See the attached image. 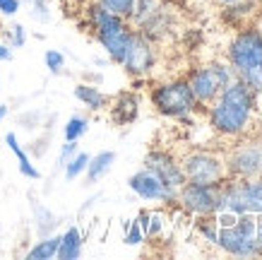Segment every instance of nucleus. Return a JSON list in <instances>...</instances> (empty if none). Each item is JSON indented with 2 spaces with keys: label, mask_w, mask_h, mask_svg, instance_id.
I'll return each instance as SVG.
<instances>
[{
  "label": "nucleus",
  "mask_w": 262,
  "mask_h": 260,
  "mask_svg": "<svg viewBox=\"0 0 262 260\" xmlns=\"http://www.w3.org/2000/svg\"><path fill=\"white\" fill-rule=\"evenodd\" d=\"M181 166L183 173H185V181L192 183H214V186H219V183L229 178L224 157L209 150H192L188 154H183Z\"/></svg>",
  "instance_id": "6e6552de"
},
{
  "label": "nucleus",
  "mask_w": 262,
  "mask_h": 260,
  "mask_svg": "<svg viewBox=\"0 0 262 260\" xmlns=\"http://www.w3.org/2000/svg\"><path fill=\"white\" fill-rule=\"evenodd\" d=\"M58 244H60V234H46L41 236L36 244L24 253L27 260H53L58 253Z\"/></svg>",
  "instance_id": "6ab92c4d"
},
{
  "label": "nucleus",
  "mask_w": 262,
  "mask_h": 260,
  "mask_svg": "<svg viewBox=\"0 0 262 260\" xmlns=\"http://www.w3.org/2000/svg\"><path fill=\"white\" fill-rule=\"evenodd\" d=\"M8 113H10V106L8 104H0V126H3V121L8 118Z\"/></svg>",
  "instance_id": "c9c22d12"
},
{
  "label": "nucleus",
  "mask_w": 262,
  "mask_h": 260,
  "mask_svg": "<svg viewBox=\"0 0 262 260\" xmlns=\"http://www.w3.org/2000/svg\"><path fill=\"white\" fill-rule=\"evenodd\" d=\"M255 238H257V248L262 255V214H257V229H255Z\"/></svg>",
  "instance_id": "72a5a7b5"
},
{
  "label": "nucleus",
  "mask_w": 262,
  "mask_h": 260,
  "mask_svg": "<svg viewBox=\"0 0 262 260\" xmlns=\"http://www.w3.org/2000/svg\"><path fill=\"white\" fill-rule=\"evenodd\" d=\"M89 157L92 154H87V152H75L68 162H65L63 166V173H65V178L68 181H77L80 176H84V171H87V164H89Z\"/></svg>",
  "instance_id": "5701e85b"
},
{
  "label": "nucleus",
  "mask_w": 262,
  "mask_h": 260,
  "mask_svg": "<svg viewBox=\"0 0 262 260\" xmlns=\"http://www.w3.org/2000/svg\"><path fill=\"white\" fill-rule=\"evenodd\" d=\"M226 171L233 178H262V135L248 133L236 137V142L224 154Z\"/></svg>",
  "instance_id": "0eeeda50"
},
{
  "label": "nucleus",
  "mask_w": 262,
  "mask_h": 260,
  "mask_svg": "<svg viewBox=\"0 0 262 260\" xmlns=\"http://www.w3.org/2000/svg\"><path fill=\"white\" fill-rule=\"evenodd\" d=\"M22 10V0H0V15L3 17H15Z\"/></svg>",
  "instance_id": "2f4dec72"
},
{
  "label": "nucleus",
  "mask_w": 262,
  "mask_h": 260,
  "mask_svg": "<svg viewBox=\"0 0 262 260\" xmlns=\"http://www.w3.org/2000/svg\"><path fill=\"white\" fill-rule=\"evenodd\" d=\"M255 133H260V135H262V104H260V109H257V121H255Z\"/></svg>",
  "instance_id": "f704fd0d"
},
{
  "label": "nucleus",
  "mask_w": 262,
  "mask_h": 260,
  "mask_svg": "<svg viewBox=\"0 0 262 260\" xmlns=\"http://www.w3.org/2000/svg\"><path fill=\"white\" fill-rule=\"evenodd\" d=\"M212 3L222 5V8H229V5H236V3H241V0H212Z\"/></svg>",
  "instance_id": "e433bc0d"
},
{
  "label": "nucleus",
  "mask_w": 262,
  "mask_h": 260,
  "mask_svg": "<svg viewBox=\"0 0 262 260\" xmlns=\"http://www.w3.org/2000/svg\"><path fill=\"white\" fill-rule=\"evenodd\" d=\"M108 109H111L113 123L130 126V123H135L137 116H140V96H137L135 92H120V94L108 104Z\"/></svg>",
  "instance_id": "4468645a"
},
{
  "label": "nucleus",
  "mask_w": 262,
  "mask_h": 260,
  "mask_svg": "<svg viewBox=\"0 0 262 260\" xmlns=\"http://www.w3.org/2000/svg\"><path fill=\"white\" fill-rule=\"evenodd\" d=\"M233 79H236V72L229 65V61H212V63L192 68L190 75L185 77V82L190 87L195 102L200 106H209L219 96L224 87H229Z\"/></svg>",
  "instance_id": "423d86ee"
},
{
  "label": "nucleus",
  "mask_w": 262,
  "mask_h": 260,
  "mask_svg": "<svg viewBox=\"0 0 262 260\" xmlns=\"http://www.w3.org/2000/svg\"><path fill=\"white\" fill-rule=\"evenodd\" d=\"M87 133H89V118H87V116L75 113V116H70V118L65 121V126H63V137H65V140L80 142Z\"/></svg>",
  "instance_id": "aec40b11"
},
{
  "label": "nucleus",
  "mask_w": 262,
  "mask_h": 260,
  "mask_svg": "<svg viewBox=\"0 0 262 260\" xmlns=\"http://www.w3.org/2000/svg\"><path fill=\"white\" fill-rule=\"evenodd\" d=\"M226 61L236 77L262 96V29L241 27L226 48Z\"/></svg>",
  "instance_id": "7ed1b4c3"
},
{
  "label": "nucleus",
  "mask_w": 262,
  "mask_h": 260,
  "mask_svg": "<svg viewBox=\"0 0 262 260\" xmlns=\"http://www.w3.org/2000/svg\"><path fill=\"white\" fill-rule=\"evenodd\" d=\"M99 5L106 8L108 12H113V15H118V17H123V19L130 22L133 10H135V0H99Z\"/></svg>",
  "instance_id": "a878e982"
},
{
  "label": "nucleus",
  "mask_w": 262,
  "mask_h": 260,
  "mask_svg": "<svg viewBox=\"0 0 262 260\" xmlns=\"http://www.w3.org/2000/svg\"><path fill=\"white\" fill-rule=\"evenodd\" d=\"M27 39H29V32H27V27H24V24L15 22V24H10L8 29H5V44H8L12 51H15V48H24Z\"/></svg>",
  "instance_id": "393cba45"
},
{
  "label": "nucleus",
  "mask_w": 262,
  "mask_h": 260,
  "mask_svg": "<svg viewBox=\"0 0 262 260\" xmlns=\"http://www.w3.org/2000/svg\"><path fill=\"white\" fill-rule=\"evenodd\" d=\"M22 3H29V0H22Z\"/></svg>",
  "instance_id": "4c0bfd02"
},
{
  "label": "nucleus",
  "mask_w": 262,
  "mask_h": 260,
  "mask_svg": "<svg viewBox=\"0 0 262 260\" xmlns=\"http://www.w3.org/2000/svg\"><path fill=\"white\" fill-rule=\"evenodd\" d=\"M113 164H116V152H111V150H103L99 154H94V157H89L87 171H84L87 181L99 183L101 178H106V173L113 169Z\"/></svg>",
  "instance_id": "a211bd4d"
},
{
  "label": "nucleus",
  "mask_w": 262,
  "mask_h": 260,
  "mask_svg": "<svg viewBox=\"0 0 262 260\" xmlns=\"http://www.w3.org/2000/svg\"><path fill=\"white\" fill-rule=\"evenodd\" d=\"M75 152H77V142L65 140L63 145H60V152H58V166L63 169V166H65V162H68V159H70L72 154H75Z\"/></svg>",
  "instance_id": "7c9ffc66"
},
{
  "label": "nucleus",
  "mask_w": 262,
  "mask_h": 260,
  "mask_svg": "<svg viewBox=\"0 0 262 260\" xmlns=\"http://www.w3.org/2000/svg\"><path fill=\"white\" fill-rule=\"evenodd\" d=\"M34 224H36L39 236H46V234H53V229H56V224H58V217L51 212L48 207L34 203Z\"/></svg>",
  "instance_id": "4be33fe9"
},
{
  "label": "nucleus",
  "mask_w": 262,
  "mask_h": 260,
  "mask_svg": "<svg viewBox=\"0 0 262 260\" xmlns=\"http://www.w3.org/2000/svg\"><path fill=\"white\" fill-rule=\"evenodd\" d=\"M12 48L8 46V44H5V41H0V63H10V61H12Z\"/></svg>",
  "instance_id": "473e14b6"
},
{
  "label": "nucleus",
  "mask_w": 262,
  "mask_h": 260,
  "mask_svg": "<svg viewBox=\"0 0 262 260\" xmlns=\"http://www.w3.org/2000/svg\"><path fill=\"white\" fill-rule=\"evenodd\" d=\"M164 0H135V10H133V17H130V24L137 27L140 22H144L147 17L159 8Z\"/></svg>",
  "instance_id": "bb28decb"
},
{
  "label": "nucleus",
  "mask_w": 262,
  "mask_h": 260,
  "mask_svg": "<svg viewBox=\"0 0 262 260\" xmlns=\"http://www.w3.org/2000/svg\"><path fill=\"white\" fill-rule=\"evenodd\" d=\"M257 109H260V94L236 77L207 106V123L216 135L236 140L248 133H255Z\"/></svg>",
  "instance_id": "f257e3e1"
},
{
  "label": "nucleus",
  "mask_w": 262,
  "mask_h": 260,
  "mask_svg": "<svg viewBox=\"0 0 262 260\" xmlns=\"http://www.w3.org/2000/svg\"><path fill=\"white\" fill-rule=\"evenodd\" d=\"M120 68L135 79H142L147 75H151V70L157 68V44L144 39L142 34L135 29L133 39H130V46H127L125 55H123Z\"/></svg>",
  "instance_id": "9b49d317"
},
{
  "label": "nucleus",
  "mask_w": 262,
  "mask_h": 260,
  "mask_svg": "<svg viewBox=\"0 0 262 260\" xmlns=\"http://www.w3.org/2000/svg\"><path fill=\"white\" fill-rule=\"evenodd\" d=\"M149 102L157 113L176 121H188L200 111V104L195 102L185 79H166L154 85L149 92Z\"/></svg>",
  "instance_id": "39448f33"
},
{
  "label": "nucleus",
  "mask_w": 262,
  "mask_h": 260,
  "mask_svg": "<svg viewBox=\"0 0 262 260\" xmlns=\"http://www.w3.org/2000/svg\"><path fill=\"white\" fill-rule=\"evenodd\" d=\"M137 32L142 34L144 39H149L151 44H161V41H166L173 36L176 32V15L173 10L168 8L166 3H161L159 8L154 10L144 22H140L135 27Z\"/></svg>",
  "instance_id": "ddd939ff"
},
{
  "label": "nucleus",
  "mask_w": 262,
  "mask_h": 260,
  "mask_svg": "<svg viewBox=\"0 0 262 260\" xmlns=\"http://www.w3.org/2000/svg\"><path fill=\"white\" fill-rule=\"evenodd\" d=\"M43 63H46L48 72L51 75H63L65 72V53L63 51H58V48H48L46 53H43Z\"/></svg>",
  "instance_id": "c85d7f7f"
},
{
  "label": "nucleus",
  "mask_w": 262,
  "mask_h": 260,
  "mask_svg": "<svg viewBox=\"0 0 262 260\" xmlns=\"http://www.w3.org/2000/svg\"><path fill=\"white\" fill-rule=\"evenodd\" d=\"M5 145H8L10 152L15 154L17 169H19V173H22L24 178H29V181H39V178H41V171L36 169L34 159L29 157V152H27L22 145H19V140H17L15 133H8V135H5Z\"/></svg>",
  "instance_id": "f3484780"
},
{
  "label": "nucleus",
  "mask_w": 262,
  "mask_h": 260,
  "mask_svg": "<svg viewBox=\"0 0 262 260\" xmlns=\"http://www.w3.org/2000/svg\"><path fill=\"white\" fill-rule=\"evenodd\" d=\"M72 94H75V99L89 111H103V109H108V104H111L108 94L101 92V89L96 85H92V82H80V85H75Z\"/></svg>",
  "instance_id": "dca6fc26"
},
{
  "label": "nucleus",
  "mask_w": 262,
  "mask_h": 260,
  "mask_svg": "<svg viewBox=\"0 0 262 260\" xmlns=\"http://www.w3.org/2000/svg\"><path fill=\"white\" fill-rule=\"evenodd\" d=\"M222 186V183H219ZM219 186L185 181L178 188V207L190 217H209L219 210Z\"/></svg>",
  "instance_id": "1a4fd4ad"
},
{
  "label": "nucleus",
  "mask_w": 262,
  "mask_h": 260,
  "mask_svg": "<svg viewBox=\"0 0 262 260\" xmlns=\"http://www.w3.org/2000/svg\"><path fill=\"white\" fill-rule=\"evenodd\" d=\"M84 251V231L80 227H68L60 234V244H58V260H77Z\"/></svg>",
  "instance_id": "2eb2a0df"
},
{
  "label": "nucleus",
  "mask_w": 262,
  "mask_h": 260,
  "mask_svg": "<svg viewBox=\"0 0 262 260\" xmlns=\"http://www.w3.org/2000/svg\"><path fill=\"white\" fill-rule=\"evenodd\" d=\"M216 231H219V224H216L214 214H209V217H195V234L202 238V244L216 246Z\"/></svg>",
  "instance_id": "412c9836"
},
{
  "label": "nucleus",
  "mask_w": 262,
  "mask_h": 260,
  "mask_svg": "<svg viewBox=\"0 0 262 260\" xmlns=\"http://www.w3.org/2000/svg\"><path fill=\"white\" fill-rule=\"evenodd\" d=\"M142 166L149 169L151 173H157L161 181L168 183V186H173V188H181L183 183H185V173H183L181 159H176L168 150H161V147L149 150L144 154Z\"/></svg>",
  "instance_id": "f8f14e48"
},
{
  "label": "nucleus",
  "mask_w": 262,
  "mask_h": 260,
  "mask_svg": "<svg viewBox=\"0 0 262 260\" xmlns=\"http://www.w3.org/2000/svg\"><path fill=\"white\" fill-rule=\"evenodd\" d=\"M168 227V214L164 210H149V222H147V231L144 236L147 241H157V238L164 236V231Z\"/></svg>",
  "instance_id": "b1692460"
},
{
  "label": "nucleus",
  "mask_w": 262,
  "mask_h": 260,
  "mask_svg": "<svg viewBox=\"0 0 262 260\" xmlns=\"http://www.w3.org/2000/svg\"><path fill=\"white\" fill-rule=\"evenodd\" d=\"M29 5H32V17L36 22H41V24L51 22V15H53L51 0H29Z\"/></svg>",
  "instance_id": "c756f323"
},
{
  "label": "nucleus",
  "mask_w": 262,
  "mask_h": 260,
  "mask_svg": "<svg viewBox=\"0 0 262 260\" xmlns=\"http://www.w3.org/2000/svg\"><path fill=\"white\" fill-rule=\"evenodd\" d=\"M84 19H87V27L92 29L94 39L99 41V46L103 48V53L108 55V61L116 65L123 63V55H125L127 46H130L135 27L127 19L101 8L99 0H92L84 8Z\"/></svg>",
  "instance_id": "f03ea898"
},
{
  "label": "nucleus",
  "mask_w": 262,
  "mask_h": 260,
  "mask_svg": "<svg viewBox=\"0 0 262 260\" xmlns=\"http://www.w3.org/2000/svg\"><path fill=\"white\" fill-rule=\"evenodd\" d=\"M127 188L133 190L140 200H144V203H157V205H161V207L178 205V188L164 183L157 173H151L149 169H144V166L127 178Z\"/></svg>",
  "instance_id": "9d476101"
},
{
  "label": "nucleus",
  "mask_w": 262,
  "mask_h": 260,
  "mask_svg": "<svg viewBox=\"0 0 262 260\" xmlns=\"http://www.w3.org/2000/svg\"><path fill=\"white\" fill-rule=\"evenodd\" d=\"M147 241L144 231L140 229L135 219H125L123 222V244L125 246H142Z\"/></svg>",
  "instance_id": "cd10ccee"
},
{
  "label": "nucleus",
  "mask_w": 262,
  "mask_h": 260,
  "mask_svg": "<svg viewBox=\"0 0 262 260\" xmlns=\"http://www.w3.org/2000/svg\"><path fill=\"white\" fill-rule=\"evenodd\" d=\"M214 217L219 224L214 248H219L231 258H260V248H257V238H255L257 214L216 212Z\"/></svg>",
  "instance_id": "20e7f679"
}]
</instances>
